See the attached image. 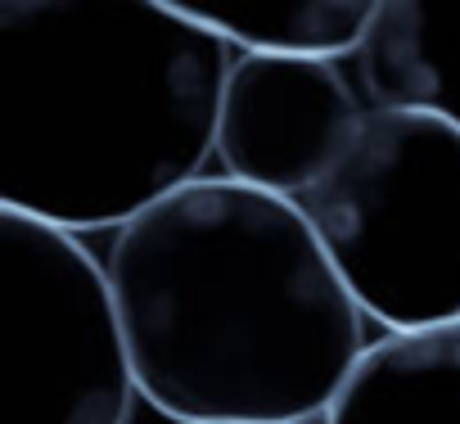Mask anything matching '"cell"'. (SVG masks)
<instances>
[{"label":"cell","mask_w":460,"mask_h":424,"mask_svg":"<svg viewBox=\"0 0 460 424\" xmlns=\"http://www.w3.org/2000/svg\"><path fill=\"white\" fill-rule=\"evenodd\" d=\"M176 5L240 55L343 64L370 37L379 0H176Z\"/></svg>","instance_id":"8"},{"label":"cell","mask_w":460,"mask_h":424,"mask_svg":"<svg viewBox=\"0 0 460 424\" xmlns=\"http://www.w3.org/2000/svg\"><path fill=\"white\" fill-rule=\"evenodd\" d=\"M352 73L370 109H411L460 131V5L379 0Z\"/></svg>","instance_id":"6"},{"label":"cell","mask_w":460,"mask_h":424,"mask_svg":"<svg viewBox=\"0 0 460 424\" xmlns=\"http://www.w3.org/2000/svg\"><path fill=\"white\" fill-rule=\"evenodd\" d=\"M136 393L109 267L0 208V424H127Z\"/></svg>","instance_id":"4"},{"label":"cell","mask_w":460,"mask_h":424,"mask_svg":"<svg viewBox=\"0 0 460 424\" xmlns=\"http://www.w3.org/2000/svg\"><path fill=\"white\" fill-rule=\"evenodd\" d=\"M230 68L176 0H0V208L131 226L217 154Z\"/></svg>","instance_id":"2"},{"label":"cell","mask_w":460,"mask_h":424,"mask_svg":"<svg viewBox=\"0 0 460 424\" xmlns=\"http://www.w3.org/2000/svg\"><path fill=\"white\" fill-rule=\"evenodd\" d=\"M109 285L136 388L176 424L330 420L370 348L307 217L230 176L122 226Z\"/></svg>","instance_id":"1"},{"label":"cell","mask_w":460,"mask_h":424,"mask_svg":"<svg viewBox=\"0 0 460 424\" xmlns=\"http://www.w3.org/2000/svg\"><path fill=\"white\" fill-rule=\"evenodd\" d=\"M325 424H460V325L375 339Z\"/></svg>","instance_id":"7"},{"label":"cell","mask_w":460,"mask_h":424,"mask_svg":"<svg viewBox=\"0 0 460 424\" xmlns=\"http://www.w3.org/2000/svg\"><path fill=\"white\" fill-rule=\"evenodd\" d=\"M366 321L388 334L460 325V131L370 109L348 158L298 203Z\"/></svg>","instance_id":"3"},{"label":"cell","mask_w":460,"mask_h":424,"mask_svg":"<svg viewBox=\"0 0 460 424\" xmlns=\"http://www.w3.org/2000/svg\"><path fill=\"white\" fill-rule=\"evenodd\" d=\"M366 118L370 100L343 64L240 55L217 122L221 176L298 208L348 158Z\"/></svg>","instance_id":"5"}]
</instances>
